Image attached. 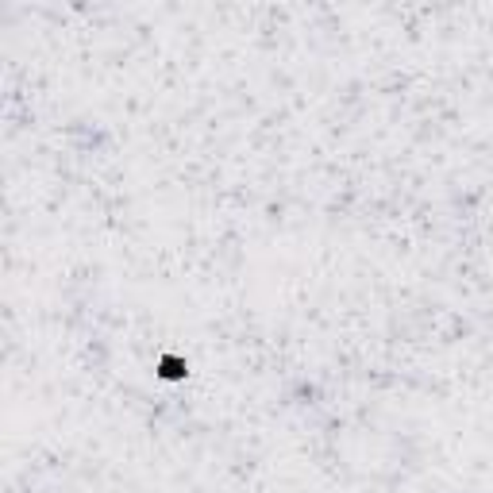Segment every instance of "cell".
<instances>
[{"mask_svg": "<svg viewBox=\"0 0 493 493\" xmlns=\"http://www.w3.org/2000/svg\"><path fill=\"white\" fill-rule=\"evenodd\" d=\"M162 374H166V377H177V374H181V363H177V359H166V363H162Z\"/></svg>", "mask_w": 493, "mask_h": 493, "instance_id": "6da1fadb", "label": "cell"}]
</instances>
